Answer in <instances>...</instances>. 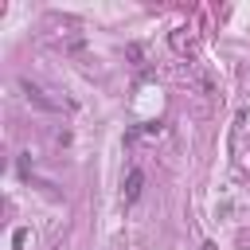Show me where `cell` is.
I'll list each match as a JSON object with an SVG mask.
<instances>
[{
    "instance_id": "1",
    "label": "cell",
    "mask_w": 250,
    "mask_h": 250,
    "mask_svg": "<svg viewBox=\"0 0 250 250\" xmlns=\"http://www.w3.org/2000/svg\"><path fill=\"white\" fill-rule=\"evenodd\" d=\"M141 188H145V172H141V168H133V172L125 176V203H137Z\"/></svg>"
},
{
    "instance_id": "2",
    "label": "cell",
    "mask_w": 250,
    "mask_h": 250,
    "mask_svg": "<svg viewBox=\"0 0 250 250\" xmlns=\"http://www.w3.org/2000/svg\"><path fill=\"white\" fill-rule=\"evenodd\" d=\"M12 246H16V250H23V246H27V230H16V238H12Z\"/></svg>"
}]
</instances>
